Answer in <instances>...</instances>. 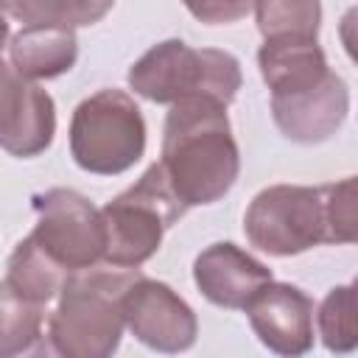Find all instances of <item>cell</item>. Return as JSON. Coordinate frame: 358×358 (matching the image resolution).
Returning <instances> with one entry per match:
<instances>
[{"label":"cell","mask_w":358,"mask_h":358,"mask_svg":"<svg viewBox=\"0 0 358 358\" xmlns=\"http://www.w3.org/2000/svg\"><path fill=\"white\" fill-rule=\"evenodd\" d=\"M157 165L185 210L224 199L241 171L227 106L210 98L176 101L165 117Z\"/></svg>","instance_id":"1"},{"label":"cell","mask_w":358,"mask_h":358,"mask_svg":"<svg viewBox=\"0 0 358 358\" xmlns=\"http://www.w3.org/2000/svg\"><path fill=\"white\" fill-rule=\"evenodd\" d=\"M140 268L95 266L73 274L48 316V341L59 358H112L123 338V294Z\"/></svg>","instance_id":"2"},{"label":"cell","mask_w":358,"mask_h":358,"mask_svg":"<svg viewBox=\"0 0 358 358\" xmlns=\"http://www.w3.org/2000/svg\"><path fill=\"white\" fill-rule=\"evenodd\" d=\"M241 62L218 48H190L182 39H165L148 48L129 67V87L154 103L182 98H210L229 106L241 90Z\"/></svg>","instance_id":"3"},{"label":"cell","mask_w":358,"mask_h":358,"mask_svg":"<svg viewBox=\"0 0 358 358\" xmlns=\"http://www.w3.org/2000/svg\"><path fill=\"white\" fill-rule=\"evenodd\" d=\"M185 215V204L173 196L162 168L154 162L131 187L101 207L106 249L103 266L140 268L162 243V235Z\"/></svg>","instance_id":"4"},{"label":"cell","mask_w":358,"mask_h":358,"mask_svg":"<svg viewBox=\"0 0 358 358\" xmlns=\"http://www.w3.org/2000/svg\"><path fill=\"white\" fill-rule=\"evenodd\" d=\"M145 151V120L123 90H98L84 98L70 120V154L95 176H117L140 162Z\"/></svg>","instance_id":"5"},{"label":"cell","mask_w":358,"mask_h":358,"mask_svg":"<svg viewBox=\"0 0 358 358\" xmlns=\"http://www.w3.org/2000/svg\"><path fill=\"white\" fill-rule=\"evenodd\" d=\"M243 232L252 246L274 257H291L333 241L327 185H271L260 190L243 215Z\"/></svg>","instance_id":"6"},{"label":"cell","mask_w":358,"mask_h":358,"mask_svg":"<svg viewBox=\"0 0 358 358\" xmlns=\"http://www.w3.org/2000/svg\"><path fill=\"white\" fill-rule=\"evenodd\" d=\"M34 246L67 277L103 263L106 235L101 210L70 187H50L34 196Z\"/></svg>","instance_id":"7"},{"label":"cell","mask_w":358,"mask_h":358,"mask_svg":"<svg viewBox=\"0 0 358 358\" xmlns=\"http://www.w3.org/2000/svg\"><path fill=\"white\" fill-rule=\"evenodd\" d=\"M120 305L126 327L148 350L162 355H179L196 344V313L171 285L137 274L126 288Z\"/></svg>","instance_id":"8"},{"label":"cell","mask_w":358,"mask_h":358,"mask_svg":"<svg viewBox=\"0 0 358 358\" xmlns=\"http://www.w3.org/2000/svg\"><path fill=\"white\" fill-rule=\"evenodd\" d=\"M56 134V103L48 90L22 78L0 56V148L14 157L42 154Z\"/></svg>","instance_id":"9"},{"label":"cell","mask_w":358,"mask_h":358,"mask_svg":"<svg viewBox=\"0 0 358 358\" xmlns=\"http://www.w3.org/2000/svg\"><path fill=\"white\" fill-rule=\"evenodd\" d=\"M263 347L280 358H302L313 347V299L291 282H268L246 305Z\"/></svg>","instance_id":"10"},{"label":"cell","mask_w":358,"mask_h":358,"mask_svg":"<svg viewBox=\"0 0 358 358\" xmlns=\"http://www.w3.org/2000/svg\"><path fill=\"white\" fill-rule=\"evenodd\" d=\"M193 280L201 296L213 305L246 310L260 288L271 282V268L241 246L221 241L199 252V257L193 260Z\"/></svg>","instance_id":"11"},{"label":"cell","mask_w":358,"mask_h":358,"mask_svg":"<svg viewBox=\"0 0 358 358\" xmlns=\"http://www.w3.org/2000/svg\"><path fill=\"white\" fill-rule=\"evenodd\" d=\"M350 112V90L344 78L330 73L319 87L291 95L271 98V115L277 129L294 143H322L333 137Z\"/></svg>","instance_id":"12"},{"label":"cell","mask_w":358,"mask_h":358,"mask_svg":"<svg viewBox=\"0 0 358 358\" xmlns=\"http://www.w3.org/2000/svg\"><path fill=\"white\" fill-rule=\"evenodd\" d=\"M11 67L28 81L59 78L78 59L76 31L59 25H22L8 45Z\"/></svg>","instance_id":"13"},{"label":"cell","mask_w":358,"mask_h":358,"mask_svg":"<svg viewBox=\"0 0 358 358\" xmlns=\"http://www.w3.org/2000/svg\"><path fill=\"white\" fill-rule=\"evenodd\" d=\"M6 282L11 285V291H17L22 299L45 308L50 299L59 296V291L64 288V282L70 280L62 268H56L36 246L31 238H22L6 266Z\"/></svg>","instance_id":"14"},{"label":"cell","mask_w":358,"mask_h":358,"mask_svg":"<svg viewBox=\"0 0 358 358\" xmlns=\"http://www.w3.org/2000/svg\"><path fill=\"white\" fill-rule=\"evenodd\" d=\"M45 313L0 280V358H17L42 336Z\"/></svg>","instance_id":"15"},{"label":"cell","mask_w":358,"mask_h":358,"mask_svg":"<svg viewBox=\"0 0 358 358\" xmlns=\"http://www.w3.org/2000/svg\"><path fill=\"white\" fill-rule=\"evenodd\" d=\"M112 3H81V0H34V3H3L0 11L22 20L25 25H59V28H78L98 22Z\"/></svg>","instance_id":"16"},{"label":"cell","mask_w":358,"mask_h":358,"mask_svg":"<svg viewBox=\"0 0 358 358\" xmlns=\"http://www.w3.org/2000/svg\"><path fill=\"white\" fill-rule=\"evenodd\" d=\"M319 336L322 344L336 352L347 355L358 347V324H355V285H336L319 305Z\"/></svg>","instance_id":"17"},{"label":"cell","mask_w":358,"mask_h":358,"mask_svg":"<svg viewBox=\"0 0 358 358\" xmlns=\"http://www.w3.org/2000/svg\"><path fill=\"white\" fill-rule=\"evenodd\" d=\"M17 358H59V352L50 347L48 336L42 333V336H39V338H36V341H34V344L25 350V352H20Z\"/></svg>","instance_id":"18"},{"label":"cell","mask_w":358,"mask_h":358,"mask_svg":"<svg viewBox=\"0 0 358 358\" xmlns=\"http://www.w3.org/2000/svg\"><path fill=\"white\" fill-rule=\"evenodd\" d=\"M6 39H8V20H6V14L0 11V50H3V45H6Z\"/></svg>","instance_id":"19"}]
</instances>
